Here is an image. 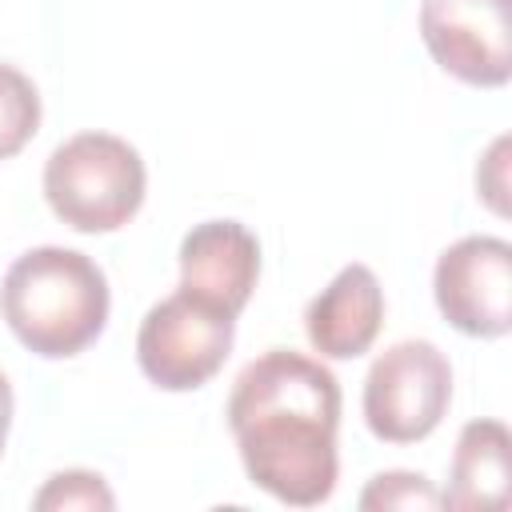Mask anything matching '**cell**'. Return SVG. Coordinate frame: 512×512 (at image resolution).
I'll return each instance as SVG.
<instances>
[{
    "mask_svg": "<svg viewBox=\"0 0 512 512\" xmlns=\"http://www.w3.org/2000/svg\"><path fill=\"white\" fill-rule=\"evenodd\" d=\"M32 504H36L40 512H52V508H112L116 496L108 492L104 476L84 472V468H72V472L48 476V484L36 492Z\"/></svg>",
    "mask_w": 512,
    "mask_h": 512,
    "instance_id": "13",
    "label": "cell"
},
{
    "mask_svg": "<svg viewBox=\"0 0 512 512\" xmlns=\"http://www.w3.org/2000/svg\"><path fill=\"white\" fill-rule=\"evenodd\" d=\"M476 188H480V196L488 200L492 212H500V216L508 212V204H504V192H508V136L492 140V148L484 152V160L476 168Z\"/></svg>",
    "mask_w": 512,
    "mask_h": 512,
    "instance_id": "14",
    "label": "cell"
},
{
    "mask_svg": "<svg viewBox=\"0 0 512 512\" xmlns=\"http://www.w3.org/2000/svg\"><path fill=\"white\" fill-rule=\"evenodd\" d=\"M512 496V436L500 420H468L456 436L452 476L440 504L460 512L508 508Z\"/></svg>",
    "mask_w": 512,
    "mask_h": 512,
    "instance_id": "10",
    "label": "cell"
},
{
    "mask_svg": "<svg viewBox=\"0 0 512 512\" xmlns=\"http://www.w3.org/2000/svg\"><path fill=\"white\" fill-rule=\"evenodd\" d=\"M360 508L364 512H420V508H440V492L420 472H380L360 492Z\"/></svg>",
    "mask_w": 512,
    "mask_h": 512,
    "instance_id": "12",
    "label": "cell"
},
{
    "mask_svg": "<svg viewBox=\"0 0 512 512\" xmlns=\"http://www.w3.org/2000/svg\"><path fill=\"white\" fill-rule=\"evenodd\" d=\"M420 36L464 84L500 88L512 76V0H420Z\"/></svg>",
    "mask_w": 512,
    "mask_h": 512,
    "instance_id": "7",
    "label": "cell"
},
{
    "mask_svg": "<svg viewBox=\"0 0 512 512\" xmlns=\"http://www.w3.org/2000/svg\"><path fill=\"white\" fill-rule=\"evenodd\" d=\"M384 324V288L368 264H344L304 312L308 344L328 360H356Z\"/></svg>",
    "mask_w": 512,
    "mask_h": 512,
    "instance_id": "9",
    "label": "cell"
},
{
    "mask_svg": "<svg viewBox=\"0 0 512 512\" xmlns=\"http://www.w3.org/2000/svg\"><path fill=\"white\" fill-rule=\"evenodd\" d=\"M140 152L112 132H76L44 164L48 208L76 232H116L144 204Z\"/></svg>",
    "mask_w": 512,
    "mask_h": 512,
    "instance_id": "3",
    "label": "cell"
},
{
    "mask_svg": "<svg viewBox=\"0 0 512 512\" xmlns=\"http://www.w3.org/2000/svg\"><path fill=\"white\" fill-rule=\"evenodd\" d=\"M40 128V92L36 84L0 60V160L16 156Z\"/></svg>",
    "mask_w": 512,
    "mask_h": 512,
    "instance_id": "11",
    "label": "cell"
},
{
    "mask_svg": "<svg viewBox=\"0 0 512 512\" xmlns=\"http://www.w3.org/2000/svg\"><path fill=\"white\" fill-rule=\"evenodd\" d=\"M260 280V244L240 220H204L180 240V288L240 316Z\"/></svg>",
    "mask_w": 512,
    "mask_h": 512,
    "instance_id": "8",
    "label": "cell"
},
{
    "mask_svg": "<svg viewBox=\"0 0 512 512\" xmlns=\"http://www.w3.org/2000/svg\"><path fill=\"white\" fill-rule=\"evenodd\" d=\"M8 424H12V384L0 372V452H4V440H8Z\"/></svg>",
    "mask_w": 512,
    "mask_h": 512,
    "instance_id": "15",
    "label": "cell"
},
{
    "mask_svg": "<svg viewBox=\"0 0 512 512\" xmlns=\"http://www.w3.org/2000/svg\"><path fill=\"white\" fill-rule=\"evenodd\" d=\"M228 428L256 488L292 508H316L336 488V376L292 348L244 364L228 396Z\"/></svg>",
    "mask_w": 512,
    "mask_h": 512,
    "instance_id": "1",
    "label": "cell"
},
{
    "mask_svg": "<svg viewBox=\"0 0 512 512\" xmlns=\"http://www.w3.org/2000/svg\"><path fill=\"white\" fill-rule=\"evenodd\" d=\"M232 340H236V316L176 288L172 296H164L144 312L136 332V360L156 388L192 392L224 368Z\"/></svg>",
    "mask_w": 512,
    "mask_h": 512,
    "instance_id": "4",
    "label": "cell"
},
{
    "mask_svg": "<svg viewBox=\"0 0 512 512\" xmlns=\"http://www.w3.org/2000/svg\"><path fill=\"white\" fill-rule=\"evenodd\" d=\"M108 304L112 296L104 268L92 256L60 244L16 256L0 284V312L12 336L44 360L84 352L104 332Z\"/></svg>",
    "mask_w": 512,
    "mask_h": 512,
    "instance_id": "2",
    "label": "cell"
},
{
    "mask_svg": "<svg viewBox=\"0 0 512 512\" xmlns=\"http://www.w3.org/2000/svg\"><path fill=\"white\" fill-rule=\"evenodd\" d=\"M452 404V364L432 340L384 348L364 376V424L376 440L416 444L436 432Z\"/></svg>",
    "mask_w": 512,
    "mask_h": 512,
    "instance_id": "5",
    "label": "cell"
},
{
    "mask_svg": "<svg viewBox=\"0 0 512 512\" xmlns=\"http://www.w3.org/2000/svg\"><path fill=\"white\" fill-rule=\"evenodd\" d=\"M436 308L444 320L480 340L512 328V244L500 236H464L448 244L432 272Z\"/></svg>",
    "mask_w": 512,
    "mask_h": 512,
    "instance_id": "6",
    "label": "cell"
}]
</instances>
